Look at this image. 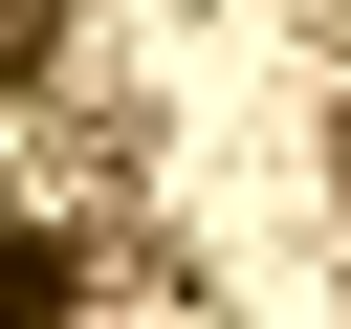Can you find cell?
Returning a JSON list of instances; mask_svg holds the SVG:
<instances>
[{"instance_id":"3","label":"cell","mask_w":351,"mask_h":329,"mask_svg":"<svg viewBox=\"0 0 351 329\" xmlns=\"http://www.w3.org/2000/svg\"><path fill=\"white\" fill-rule=\"evenodd\" d=\"M307 44H329V66H351V0H307Z\"/></svg>"},{"instance_id":"2","label":"cell","mask_w":351,"mask_h":329,"mask_svg":"<svg viewBox=\"0 0 351 329\" xmlns=\"http://www.w3.org/2000/svg\"><path fill=\"white\" fill-rule=\"evenodd\" d=\"M66 66V0H0V88H44Z\"/></svg>"},{"instance_id":"1","label":"cell","mask_w":351,"mask_h":329,"mask_svg":"<svg viewBox=\"0 0 351 329\" xmlns=\"http://www.w3.org/2000/svg\"><path fill=\"white\" fill-rule=\"evenodd\" d=\"M0 329H66V241H44L22 197H0Z\"/></svg>"},{"instance_id":"4","label":"cell","mask_w":351,"mask_h":329,"mask_svg":"<svg viewBox=\"0 0 351 329\" xmlns=\"http://www.w3.org/2000/svg\"><path fill=\"white\" fill-rule=\"evenodd\" d=\"M329 219H351V110H329Z\"/></svg>"}]
</instances>
